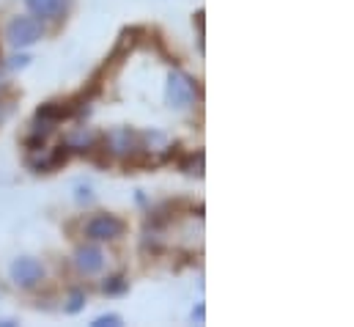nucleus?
Returning <instances> with one entry per match:
<instances>
[{"label":"nucleus","instance_id":"f257e3e1","mask_svg":"<svg viewBox=\"0 0 354 327\" xmlns=\"http://www.w3.org/2000/svg\"><path fill=\"white\" fill-rule=\"evenodd\" d=\"M124 229H127V223L121 218H115V215H107V212L93 215L88 223H86V234H88L91 240H96V242L115 240V237L124 234Z\"/></svg>","mask_w":354,"mask_h":327},{"label":"nucleus","instance_id":"f03ea898","mask_svg":"<svg viewBox=\"0 0 354 327\" xmlns=\"http://www.w3.org/2000/svg\"><path fill=\"white\" fill-rule=\"evenodd\" d=\"M41 39V22L36 17H17L8 25V42L14 47H28Z\"/></svg>","mask_w":354,"mask_h":327},{"label":"nucleus","instance_id":"7ed1b4c3","mask_svg":"<svg viewBox=\"0 0 354 327\" xmlns=\"http://www.w3.org/2000/svg\"><path fill=\"white\" fill-rule=\"evenodd\" d=\"M104 143H107L110 154H115V157H129L138 152V135L129 127H118V130L107 132Z\"/></svg>","mask_w":354,"mask_h":327},{"label":"nucleus","instance_id":"20e7f679","mask_svg":"<svg viewBox=\"0 0 354 327\" xmlns=\"http://www.w3.org/2000/svg\"><path fill=\"white\" fill-rule=\"evenodd\" d=\"M11 278L19 283V286H36L41 278H44V267L36 261V258H17L14 267H11Z\"/></svg>","mask_w":354,"mask_h":327},{"label":"nucleus","instance_id":"39448f33","mask_svg":"<svg viewBox=\"0 0 354 327\" xmlns=\"http://www.w3.org/2000/svg\"><path fill=\"white\" fill-rule=\"evenodd\" d=\"M192 99H195L192 80L184 78V75H171V80H168V102H171V107H187V105H192Z\"/></svg>","mask_w":354,"mask_h":327},{"label":"nucleus","instance_id":"423d86ee","mask_svg":"<svg viewBox=\"0 0 354 327\" xmlns=\"http://www.w3.org/2000/svg\"><path fill=\"white\" fill-rule=\"evenodd\" d=\"M69 3H72V0H28L30 11H33L36 17H41V19H58V17L69 8Z\"/></svg>","mask_w":354,"mask_h":327},{"label":"nucleus","instance_id":"0eeeda50","mask_svg":"<svg viewBox=\"0 0 354 327\" xmlns=\"http://www.w3.org/2000/svg\"><path fill=\"white\" fill-rule=\"evenodd\" d=\"M75 261H77V269L80 272L93 275V272H99L104 267V253L99 247H83V250H77V258Z\"/></svg>","mask_w":354,"mask_h":327},{"label":"nucleus","instance_id":"6e6552de","mask_svg":"<svg viewBox=\"0 0 354 327\" xmlns=\"http://www.w3.org/2000/svg\"><path fill=\"white\" fill-rule=\"evenodd\" d=\"M104 294H118V292H124L127 289V283H124V278L121 275H115V278H110V281H104Z\"/></svg>","mask_w":354,"mask_h":327},{"label":"nucleus","instance_id":"1a4fd4ad","mask_svg":"<svg viewBox=\"0 0 354 327\" xmlns=\"http://www.w3.org/2000/svg\"><path fill=\"white\" fill-rule=\"evenodd\" d=\"M181 168L187 170V173H203V154L198 152V157L195 154H189V160L187 163H181Z\"/></svg>","mask_w":354,"mask_h":327},{"label":"nucleus","instance_id":"9d476101","mask_svg":"<svg viewBox=\"0 0 354 327\" xmlns=\"http://www.w3.org/2000/svg\"><path fill=\"white\" fill-rule=\"evenodd\" d=\"M93 325H96V327H107V325H121V319H118V317H113V314H110V317H99V319H96V322H93Z\"/></svg>","mask_w":354,"mask_h":327},{"label":"nucleus","instance_id":"9b49d317","mask_svg":"<svg viewBox=\"0 0 354 327\" xmlns=\"http://www.w3.org/2000/svg\"><path fill=\"white\" fill-rule=\"evenodd\" d=\"M8 113H11V105H8V102H0V121H3Z\"/></svg>","mask_w":354,"mask_h":327},{"label":"nucleus","instance_id":"f8f14e48","mask_svg":"<svg viewBox=\"0 0 354 327\" xmlns=\"http://www.w3.org/2000/svg\"><path fill=\"white\" fill-rule=\"evenodd\" d=\"M80 300H83L80 294H75V297H72V306H69V311H72V314H75V311L80 308Z\"/></svg>","mask_w":354,"mask_h":327},{"label":"nucleus","instance_id":"ddd939ff","mask_svg":"<svg viewBox=\"0 0 354 327\" xmlns=\"http://www.w3.org/2000/svg\"><path fill=\"white\" fill-rule=\"evenodd\" d=\"M0 85H3V82H0Z\"/></svg>","mask_w":354,"mask_h":327}]
</instances>
